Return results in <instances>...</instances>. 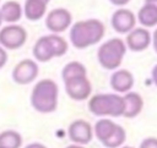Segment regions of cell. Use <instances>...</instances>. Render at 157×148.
Here are the masks:
<instances>
[{
  "label": "cell",
  "instance_id": "6da1fadb",
  "mask_svg": "<svg viewBox=\"0 0 157 148\" xmlns=\"http://www.w3.org/2000/svg\"><path fill=\"white\" fill-rule=\"evenodd\" d=\"M58 84L50 78H43L37 82L32 89L31 105L38 113H53L58 106Z\"/></svg>",
  "mask_w": 157,
  "mask_h": 148
},
{
  "label": "cell",
  "instance_id": "7a4b0ae2",
  "mask_svg": "<svg viewBox=\"0 0 157 148\" xmlns=\"http://www.w3.org/2000/svg\"><path fill=\"white\" fill-rule=\"evenodd\" d=\"M103 35L104 26L94 18L78 21L70 29V42L77 49H83L98 43Z\"/></svg>",
  "mask_w": 157,
  "mask_h": 148
},
{
  "label": "cell",
  "instance_id": "3957f363",
  "mask_svg": "<svg viewBox=\"0 0 157 148\" xmlns=\"http://www.w3.org/2000/svg\"><path fill=\"white\" fill-rule=\"evenodd\" d=\"M66 51L67 42L55 33L40 37L32 49L34 59L39 62H47L53 57L63 56Z\"/></svg>",
  "mask_w": 157,
  "mask_h": 148
},
{
  "label": "cell",
  "instance_id": "277c9868",
  "mask_svg": "<svg viewBox=\"0 0 157 148\" xmlns=\"http://www.w3.org/2000/svg\"><path fill=\"white\" fill-rule=\"evenodd\" d=\"M88 109L97 116H121L124 99L117 94H97L90 99Z\"/></svg>",
  "mask_w": 157,
  "mask_h": 148
},
{
  "label": "cell",
  "instance_id": "5b68a950",
  "mask_svg": "<svg viewBox=\"0 0 157 148\" xmlns=\"http://www.w3.org/2000/svg\"><path fill=\"white\" fill-rule=\"evenodd\" d=\"M96 137L108 148H118L125 142V130L109 119H101L94 125Z\"/></svg>",
  "mask_w": 157,
  "mask_h": 148
},
{
  "label": "cell",
  "instance_id": "8992f818",
  "mask_svg": "<svg viewBox=\"0 0 157 148\" xmlns=\"http://www.w3.org/2000/svg\"><path fill=\"white\" fill-rule=\"evenodd\" d=\"M126 45L120 38H112L103 43L97 53L99 64L108 70L117 68L125 55Z\"/></svg>",
  "mask_w": 157,
  "mask_h": 148
},
{
  "label": "cell",
  "instance_id": "52a82bcc",
  "mask_svg": "<svg viewBox=\"0 0 157 148\" xmlns=\"http://www.w3.org/2000/svg\"><path fill=\"white\" fill-rule=\"evenodd\" d=\"M27 42V31L16 23H9L0 28V46L5 50H16Z\"/></svg>",
  "mask_w": 157,
  "mask_h": 148
},
{
  "label": "cell",
  "instance_id": "ba28073f",
  "mask_svg": "<svg viewBox=\"0 0 157 148\" xmlns=\"http://www.w3.org/2000/svg\"><path fill=\"white\" fill-rule=\"evenodd\" d=\"M39 72L38 64L32 59H23L20 62L16 64V66L12 68L11 77L12 81L17 84L26 86L32 83Z\"/></svg>",
  "mask_w": 157,
  "mask_h": 148
},
{
  "label": "cell",
  "instance_id": "9c48e42d",
  "mask_svg": "<svg viewBox=\"0 0 157 148\" xmlns=\"http://www.w3.org/2000/svg\"><path fill=\"white\" fill-rule=\"evenodd\" d=\"M65 91L74 100H85L91 94L92 87L86 75H77L64 78Z\"/></svg>",
  "mask_w": 157,
  "mask_h": 148
},
{
  "label": "cell",
  "instance_id": "30bf717a",
  "mask_svg": "<svg viewBox=\"0 0 157 148\" xmlns=\"http://www.w3.org/2000/svg\"><path fill=\"white\" fill-rule=\"evenodd\" d=\"M71 21H72L71 13L64 7H58V9L52 10L47 15L45 26L49 31L56 34V33H61L66 31L70 27Z\"/></svg>",
  "mask_w": 157,
  "mask_h": 148
},
{
  "label": "cell",
  "instance_id": "8fae6325",
  "mask_svg": "<svg viewBox=\"0 0 157 148\" xmlns=\"http://www.w3.org/2000/svg\"><path fill=\"white\" fill-rule=\"evenodd\" d=\"M69 138L76 144H87L92 139V127L85 120H75L69 126Z\"/></svg>",
  "mask_w": 157,
  "mask_h": 148
},
{
  "label": "cell",
  "instance_id": "7c38bea8",
  "mask_svg": "<svg viewBox=\"0 0 157 148\" xmlns=\"http://www.w3.org/2000/svg\"><path fill=\"white\" fill-rule=\"evenodd\" d=\"M136 23L135 15L126 9H119L113 13L112 17V26L119 33H128L134 29Z\"/></svg>",
  "mask_w": 157,
  "mask_h": 148
},
{
  "label": "cell",
  "instance_id": "4fadbf2b",
  "mask_svg": "<svg viewBox=\"0 0 157 148\" xmlns=\"http://www.w3.org/2000/svg\"><path fill=\"white\" fill-rule=\"evenodd\" d=\"M151 43V34L145 28H134L126 37V45L134 51L145 50Z\"/></svg>",
  "mask_w": 157,
  "mask_h": 148
},
{
  "label": "cell",
  "instance_id": "5bb4252c",
  "mask_svg": "<svg viewBox=\"0 0 157 148\" xmlns=\"http://www.w3.org/2000/svg\"><path fill=\"white\" fill-rule=\"evenodd\" d=\"M22 15H23L22 6L18 1L9 0V1H5L0 7V16L2 22L16 23L17 21L21 20Z\"/></svg>",
  "mask_w": 157,
  "mask_h": 148
},
{
  "label": "cell",
  "instance_id": "9a60e30c",
  "mask_svg": "<svg viewBox=\"0 0 157 148\" xmlns=\"http://www.w3.org/2000/svg\"><path fill=\"white\" fill-rule=\"evenodd\" d=\"M134 84V77L128 70H118L112 75L110 86L114 91L125 93Z\"/></svg>",
  "mask_w": 157,
  "mask_h": 148
},
{
  "label": "cell",
  "instance_id": "2e32d148",
  "mask_svg": "<svg viewBox=\"0 0 157 148\" xmlns=\"http://www.w3.org/2000/svg\"><path fill=\"white\" fill-rule=\"evenodd\" d=\"M47 5L48 4L40 0H26L22 11L28 21H38L42 17H44L47 12Z\"/></svg>",
  "mask_w": 157,
  "mask_h": 148
},
{
  "label": "cell",
  "instance_id": "e0dca14e",
  "mask_svg": "<svg viewBox=\"0 0 157 148\" xmlns=\"http://www.w3.org/2000/svg\"><path fill=\"white\" fill-rule=\"evenodd\" d=\"M123 99H124V114H123V116L135 117L136 115L140 114L142 105H144V102H142V98L140 97V94L130 92V93H126L125 95H123Z\"/></svg>",
  "mask_w": 157,
  "mask_h": 148
},
{
  "label": "cell",
  "instance_id": "ac0fdd59",
  "mask_svg": "<svg viewBox=\"0 0 157 148\" xmlns=\"http://www.w3.org/2000/svg\"><path fill=\"white\" fill-rule=\"evenodd\" d=\"M137 20L145 27L156 26L157 24V7L151 4H145L137 13Z\"/></svg>",
  "mask_w": 157,
  "mask_h": 148
},
{
  "label": "cell",
  "instance_id": "d6986e66",
  "mask_svg": "<svg viewBox=\"0 0 157 148\" xmlns=\"http://www.w3.org/2000/svg\"><path fill=\"white\" fill-rule=\"evenodd\" d=\"M22 136L13 130L0 132V148H21Z\"/></svg>",
  "mask_w": 157,
  "mask_h": 148
},
{
  "label": "cell",
  "instance_id": "ffe728a7",
  "mask_svg": "<svg viewBox=\"0 0 157 148\" xmlns=\"http://www.w3.org/2000/svg\"><path fill=\"white\" fill-rule=\"evenodd\" d=\"M77 75H87L86 67L78 61H71V62L66 64L61 71L63 80L71 77V76H77Z\"/></svg>",
  "mask_w": 157,
  "mask_h": 148
},
{
  "label": "cell",
  "instance_id": "44dd1931",
  "mask_svg": "<svg viewBox=\"0 0 157 148\" xmlns=\"http://www.w3.org/2000/svg\"><path fill=\"white\" fill-rule=\"evenodd\" d=\"M140 148H157V138H155V137L145 138L141 142Z\"/></svg>",
  "mask_w": 157,
  "mask_h": 148
},
{
  "label": "cell",
  "instance_id": "7402d4cb",
  "mask_svg": "<svg viewBox=\"0 0 157 148\" xmlns=\"http://www.w3.org/2000/svg\"><path fill=\"white\" fill-rule=\"evenodd\" d=\"M7 60H9V55H7L6 50L2 46H0V70L7 64Z\"/></svg>",
  "mask_w": 157,
  "mask_h": 148
},
{
  "label": "cell",
  "instance_id": "603a6c76",
  "mask_svg": "<svg viewBox=\"0 0 157 148\" xmlns=\"http://www.w3.org/2000/svg\"><path fill=\"white\" fill-rule=\"evenodd\" d=\"M25 148H47L44 144H42V143H38V142H33V143H29V144H27Z\"/></svg>",
  "mask_w": 157,
  "mask_h": 148
},
{
  "label": "cell",
  "instance_id": "cb8c5ba5",
  "mask_svg": "<svg viewBox=\"0 0 157 148\" xmlns=\"http://www.w3.org/2000/svg\"><path fill=\"white\" fill-rule=\"evenodd\" d=\"M112 4H114V5H117V6H124V5H126L130 0H109Z\"/></svg>",
  "mask_w": 157,
  "mask_h": 148
},
{
  "label": "cell",
  "instance_id": "d4e9b609",
  "mask_svg": "<svg viewBox=\"0 0 157 148\" xmlns=\"http://www.w3.org/2000/svg\"><path fill=\"white\" fill-rule=\"evenodd\" d=\"M152 80H153V82H155V84L157 86V65L153 67V70H152Z\"/></svg>",
  "mask_w": 157,
  "mask_h": 148
},
{
  "label": "cell",
  "instance_id": "484cf974",
  "mask_svg": "<svg viewBox=\"0 0 157 148\" xmlns=\"http://www.w3.org/2000/svg\"><path fill=\"white\" fill-rule=\"evenodd\" d=\"M152 42H153L155 50H156V53H157V29L153 32V39H152Z\"/></svg>",
  "mask_w": 157,
  "mask_h": 148
},
{
  "label": "cell",
  "instance_id": "4316f807",
  "mask_svg": "<svg viewBox=\"0 0 157 148\" xmlns=\"http://www.w3.org/2000/svg\"><path fill=\"white\" fill-rule=\"evenodd\" d=\"M145 4H151L157 7V0H145Z\"/></svg>",
  "mask_w": 157,
  "mask_h": 148
},
{
  "label": "cell",
  "instance_id": "83f0119b",
  "mask_svg": "<svg viewBox=\"0 0 157 148\" xmlns=\"http://www.w3.org/2000/svg\"><path fill=\"white\" fill-rule=\"evenodd\" d=\"M66 148H83V147L80 144H71V146H67Z\"/></svg>",
  "mask_w": 157,
  "mask_h": 148
},
{
  "label": "cell",
  "instance_id": "f1b7e54d",
  "mask_svg": "<svg viewBox=\"0 0 157 148\" xmlns=\"http://www.w3.org/2000/svg\"><path fill=\"white\" fill-rule=\"evenodd\" d=\"M40 1H43V2H45V4H48L50 0H40Z\"/></svg>",
  "mask_w": 157,
  "mask_h": 148
},
{
  "label": "cell",
  "instance_id": "f546056e",
  "mask_svg": "<svg viewBox=\"0 0 157 148\" xmlns=\"http://www.w3.org/2000/svg\"><path fill=\"white\" fill-rule=\"evenodd\" d=\"M123 148H134V147H130V146H125V147H123Z\"/></svg>",
  "mask_w": 157,
  "mask_h": 148
},
{
  "label": "cell",
  "instance_id": "4dcf8cb0",
  "mask_svg": "<svg viewBox=\"0 0 157 148\" xmlns=\"http://www.w3.org/2000/svg\"><path fill=\"white\" fill-rule=\"evenodd\" d=\"M1 23H2V20H1V16H0V27H1Z\"/></svg>",
  "mask_w": 157,
  "mask_h": 148
}]
</instances>
